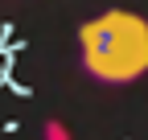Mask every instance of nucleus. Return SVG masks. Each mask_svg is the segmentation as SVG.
<instances>
[{
	"instance_id": "f257e3e1",
	"label": "nucleus",
	"mask_w": 148,
	"mask_h": 140,
	"mask_svg": "<svg viewBox=\"0 0 148 140\" xmlns=\"http://www.w3.org/2000/svg\"><path fill=\"white\" fill-rule=\"evenodd\" d=\"M82 62L103 82H132L148 70V21L127 8H107L78 29Z\"/></svg>"
}]
</instances>
